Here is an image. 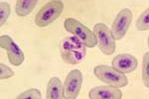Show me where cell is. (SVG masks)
<instances>
[{
  "label": "cell",
  "mask_w": 149,
  "mask_h": 99,
  "mask_svg": "<svg viewBox=\"0 0 149 99\" xmlns=\"http://www.w3.org/2000/svg\"><path fill=\"white\" fill-rule=\"evenodd\" d=\"M61 57L63 61L70 64H80L86 55V46L77 37H65L60 46Z\"/></svg>",
  "instance_id": "6da1fadb"
},
{
  "label": "cell",
  "mask_w": 149,
  "mask_h": 99,
  "mask_svg": "<svg viewBox=\"0 0 149 99\" xmlns=\"http://www.w3.org/2000/svg\"><path fill=\"white\" fill-rule=\"evenodd\" d=\"M64 3L60 0L48 2L41 8L35 17L34 22L38 27H45L60 16L64 10Z\"/></svg>",
  "instance_id": "7a4b0ae2"
},
{
  "label": "cell",
  "mask_w": 149,
  "mask_h": 99,
  "mask_svg": "<svg viewBox=\"0 0 149 99\" xmlns=\"http://www.w3.org/2000/svg\"><path fill=\"white\" fill-rule=\"evenodd\" d=\"M64 26L66 31L79 39L86 47L92 48L97 45L94 33L79 21L69 17L65 20Z\"/></svg>",
  "instance_id": "3957f363"
},
{
  "label": "cell",
  "mask_w": 149,
  "mask_h": 99,
  "mask_svg": "<svg viewBox=\"0 0 149 99\" xmlns=\"http://www.w3.org/2000/svg\"><path fill=\"white\" fill-rule=\"evenodd\" d=\"M93 73L97 79L113 87H123L128 83V78L125 74L110 66L104 64L97 66L94 69Z\"/></svg>",
  "instance_id": "277c9868"
},
{
  "label": "cell",
  "mask_w": 149,
  "mask_h": 99,
  "mask_svg": "<svg viewBox=\"0 0 149 99\" xmlns=\"http://www.w3.org/2000/svg\"><path fill=\"white\" fill-rule=\"evenodd\" d=\"M93 32L96 36L97 44L101 52L106 55L113 54L116 49L115 40L107 26L102 22L95 24Z\"/></svg>",
  "instance_id": "5b68a950"
},
{
  "label": "cell",
  "mask_w": 149,
  "mask_h": 99,
  "mask_svg": "<svg viewBox=\"0 0 149 99\" xmlns=\"http://www.w3.org/2000/svg\"><path fill=\"white\" fill-rule=\"evenodd\" d=\"M83 77L81 72L75 69L68 73L63 86V97L65 99H75L81 89Z\"/></svg>",
  "instance_id": "8992f818"
},
{
  "label": "cell",
  "mask_w": 149,
  "mask_h": 99,
  "mask_svg": "<svg viewBox=\"0 0 149 99\" xmlns=\"http://www.w3.org/2000/svg\"><path fill=\"white\" fill-rule=\"evenodd\" d=\"M133 17V13L129 8H124L119 12L111 25V31L115 40H120L125 35Z\"/></svg>",
  "instance_id": "52a82bcc"
},
{
  "label": "cell",
  "mask_w": 149,
  "mask_h": 99,
  "mask_svg": "<svg viewBox=\"0 0 149 99\" xmlns=\"http://www.w3.org/2000/svg\"><path fill=\"white\" fill-rule=\"evenodd\" d=\"M0 46L7 52L9 62L13 66H19L23 63L24 60V53L10 36H1Z\"/></svg>",
  "instance_id": "ba28073f"
},
{
  "label": "cell",
  "mask_w": 149,
  "mask_h": 99,
  "mask_svg": "<svg viewBox=\"0 0 149 99\" xmlns=\"http://www.w3.org/2000/svg\"><path fill=\"white\" fill-rule=\"evenodd\" d=\"M111 64L115 70L123 74L133 72L138 65L137 59L135 57L126 53L116 55L112 60Z\"/></svg>",
  "instance_id": "9c48e42d"
},
{
  "label": "cell",
  "mask_w": 149,
  "mask_h": 99,
  "mask_svg": "<svg viewBox=\"0 0 149 99\" xmlns=\"http://www.w3.org/2000/svg\"><path fill=\"white\" fill-rule=\"evenodd\" d=\"M88 97L91 99H121L122 92L118 88L111 86H100L90 90Z\"/></svg>",
  "instance_id": "30bf717a"
},
{
  "label": "cell",
  "mask_w": 149,
  "mask_h": 99,
  "mask_svg": "<svg viewBox=\"0 0 149 99\" xmlns=\"http://www.w3.org/2000/svg\"><path fill=\"white\" fill-rule=\"evenodd\" d=\"M46 98L47 99H62L63 95V84L57 77L51 78L48 83Z\"/></svg>",
  "instance_id": "8fae6325"
},
{
  "label": "cell",
  "mask_w": 149,
  "mask_h": 99,
  "mask_svg": "<svg viewBox=\"0 0 149 99\" xmlns=\"http://www.w3.org/2000/svg\"><path fill=\"white\" fill-rule=\"evenodd\" d=\"M38 1L18 0L15 5V12L19 17H25L33 11Z\"/></svg>",
  "instance_id": "7c38bea8"
},
{
  "label": "cell",
  "mask_w": 149,
  "mask_h": 99,
  "mask_svg": "<svg viewBox=\"0 0 149 99\" xmlns=\"http://www.w3.org/2000/svg\"><path fill=\"white\" fill-rule=\"evenodd\" d=\"M136 27L138 31H146L149 28V9L148 8L139 16L136 22Z\"/></svg>",
  "instance_id": "4fadbf2b"
},
{
  "label": "cell",
  "mask_w": 149,
  "mask_h": 99,
  "mask_svg": "<svg viewBox=\"0 0 149 99\" xmlns=\"http://www.w3.org/2000/svg\"><path fill=\"white\" fill-rule=\"evenodd\" d=\"M142 80L146 87H149V52L144 54L142 62Z\"/></svg>",
  "instance_id": "5bb4252c"
},
{
  "label": "cell",
  "mask_w": 149,
  "mask_h": 99,
  "mask_svg": "<svg viewBox=\"0 0 149 99\" xmlns=\"http://www.w3.org/2000/svg\"><path fill=\"white\" fill-rule=\"evenodd\" d=\"M10 14V6L7 2L0 3V23L1 26L5 24Z\"/></svg>",
  "instance_id": "9a60e30c"
},
{
  "label": "cell",
  "mask_w": 149,
  "mask_h": 99,
  "mask_svg": "<svg viewBox=\"0 0 149 99\" xmlns=\"http://www.w3.org/2000/svg\"><path fill=\"white\" fill-rule=\"evenodd\" d=\"M17 99H41V93L38 89L31 88L20 94L17 96Z\"/></svg>",
  "instance_id": "2e32d148"
},
{
  "label": "cell",
  "mask_w": 149,
  "mask_h": 99,
  "mask_svg": "<svg viewBox=\"0 0 149 99\" xmlns=\"http://www.w3.org/2000/svg\"><path fill=\"white\" fill-rule=\"evenodd\" d=\"M15 75V72L5 64H0V79H8Z\"/></svg>",
  "instance_id": "e0dca14e"
}]
</instances>
